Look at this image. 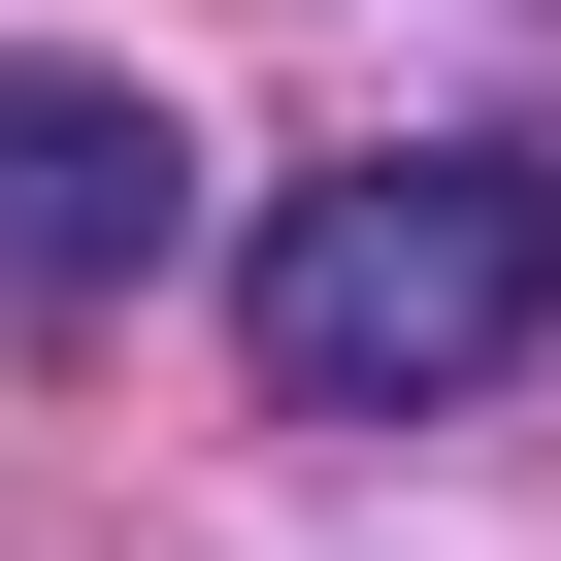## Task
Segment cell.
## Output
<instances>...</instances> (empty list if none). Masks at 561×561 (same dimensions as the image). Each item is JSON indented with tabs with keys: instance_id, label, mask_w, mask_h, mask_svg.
Here are the masks:
<instances>
[{
	"instance_id": "cell-1",
	"label": "cell",
	"mask_w": 561,
	"mask_h": 561,
	"mask_svg": "<svg viewBox=\"0 0 561 561\" xmlns=\"http://www.w3.org/2000/svg\"><path fill=\"white\" fill-rule=\"evenodd\" d=\"M231 331H264V397H298V430H430V397H495V364L561 331V165H528V133L298 165V198H264V264H231Z\"/></svg>"
},
{
	"instance_id": "cell-2",
	"label": "cell",
	"mask_w": 561,
	"mask_h": 561,
	"mask_svg": "<svg viewBox=\"0 0 561 561\" xmlns=\"http://www.w3.org/2000/svg\"><path fill=\"white\" fill-rule=\"evenodd\" d=\"M165 264H198V133L133 67H0V298L100 331V298H165Z\"/></svg>"
}]
</instances>
